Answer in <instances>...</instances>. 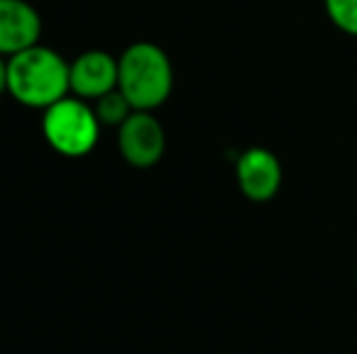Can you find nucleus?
Listing matches in <instances>:
<instances>
[{"mask_svg": "<svg viewBox=\"0 0 357 354\" xmlns=\"http://www.w3.org/2000/svg\"><path fill=\"white\" fill-rule=\"evenodd\" d=\"M8 92V58L0 56V97Z\"/></svg>", "mask_w": 357, "mask_h": 354, "instance_id": "nucleus-10", "label": "nucleus"}, {"mask_svg": "<svg viewBox=\"0 0 357 354\" xmlns=\"http://www.w3.org/2000/svg\"><path fill=\"white\" fill-rule=\"evenodd\" d=\"M117 88L132 102L134 109L155 112L173 95L175 73L173 61L163 47L153 42H134L117 56Z\"/></svg>", "mask_w": 357, "mask_h": 354, "instance_id": "nucleus-2", "label": "nucleus"}, {"mask_svg": "<svg viewBox=\"0 0 357 354\" xmlns=\"http://www.w3.org/2000/svg\"><path fill=\"white\" fill-rule=\"evenodd\" d=\"M282 163L270 148H245L236 161V184L248 202L265 204L278 197L282 187Z\"/></svg>", "mask_w": 357, "mask_h": 354, "instance_id": "nucleus-5", "label": "nucleus"}, {"mask_svg": "<svg viewBox=\"0 0 357 354\" xmlns=\"http://www.w3.org/2000/svg\"><path fill=\"white\" fill-rule=\"evenodd\" d=\"M8 95L27 109H47L71 95V61L44 44L8 58Z\"/></svg>", "mask_w": 357, "mask_h": 354, "instance_id": "nucleus-1", "label": "nucleus"}, {"mask_svg": "<svg viewBox=\"0 0 357 354\" xmlns=\"http://www.w3.org/2000/svg\"><path fill=\"white\" fill-rule=\"evenodd\" d=\"M119 61L105 49H88L71 61V95L95 102L117 90Z\"/></svg>", "mask_w": 357, "mask_h": 354, "instance_id": "nucleus-6", "label": "nucleus"}, {"mask_svg": "<svg viewBox=\"0 0 357 354\" xmlns=\"http://www.w3.org/2000/svg\"><path fill=\"white\" fill-rule=\"evenodd\" d=\"M93 109H95V114H98L100 124H102V127H112V129L122 127V124L129 119V114L134 112L132 102L124 97V92L119 88L95 99Z\"/></svg>", "mask_w": 357, "mask_h": 354, "instance_id": "nucleus-8", "label": "nucleus"}, {"mask_svg": "<svg viewBox=\"0 0 357 354\" xmlns=\"http://www.w3.org/2000/svg\"><path fill=\"white\" fill-rule=\"evenodd\" d=\"M100 124L93 102L66 95L42 112V136L63 158H83L100 141Z\"/></svg>", "mask_w": 357, "mask_h": 354, "instance_id": "nucleus-3", "label": "nucleus"}, {"mask_svg": "<svg viewBox=\"0 0 357 354\" xmlns=\"http://www.w3.org/2000/svg\"><path fill=\"white\" fill-rule=\"evenodd\" d=\"M165 129L158 122L153 112H142L134 109L129 119L117 129V148L124 163L137 170H149L158 166L160 158L165 156Z\"/></svg>", "mask_w": 357, "mask_h": 354, "instance_id": "nucleus-4", "label": "nucleus"}, {"mask_svg": "<svg viewBox=\"0 0 357 354\" xmlns=\"http://www.w3.org/2000/svg\"><path fill=\"white\" fill-rule=\"evenodd\" d=\"M42 39V17L27 0H0V56L10 58Z\"/></svg>", "mask_w": 357, "mask_h": 354, "instance_id": "nucleus-7", "label": "nucleus"}, {"mask_svg": "<svg viewBox=\"0 0 357 354\" xmlns=\"http://www.w3.org/2000/svg\"><path fill=\"white\" fill-rule=\"evenodd\" d=\"M324 10L338 32L357 37V0H324Z\"/></svg>", "mask_w": 357, "mask_h": 354, "instance_id": "nucleus-9", "label": "nucleus"}]
</instances>
